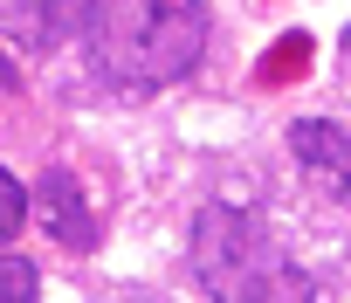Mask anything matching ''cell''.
<instances>
[{"label": "cell", "instance_id": "3", "mask_svg": "<svg viewBox=\"0 0 351 303\" xmlns=\"http://www.w3.org/2000/svg\"><path fill=\"white\" fill-rule=\"evenodd\" d=\"M83 8L90 0H0V35L28 56H49L69 35H83Z\"/></svg>", "mask_w": 351, "mask_h": 303}, {"label": "cell", "instance_id": "5", "mask_svg": "<svg viewBox=\"0 0 351 303\" xmlns=\"http://www.w3.org/2000/svg\"><path fill=\"white\" fill-rule=\"evenodd\" d=\"M289 152L317 173V180H330L337 193H351V138L337 131V124H324V117H303V124H289Z\"/></svg>", "mask_w": 351, "mask_h": 303}, {"label": "cell", "instance_id": "7", "mask_svg": "<svg viewBox=\"0 0 351 303\" xmlns=\"http://www.w3.org/2000/svg\"><path fill=\"white\" fill-rule=\"evenodd\" d=\"M21 228H28V193H21V180L8 166H0V248H8Z\"/></svg>", "mask_w": 351, "mask_h": 303}, {"label": "cell", "instance_id": "2", "mask_svg": "<svg viewBox=\"0 0 351 303\" xmlns=\"http://www.w3.org/2000/svg\"><path fill=\"white\" fill-rule=\"evenodd\" d=\"M193 276L214 303H317L310 269L248 214V207H200L193 221Z\"/></svg>", "mask_w": 351, "mask_h": 303}, {"label": "cell", "instance_id": "1", "mask_svg": "<svg viewBox=\"0 0 351 303\" xmlns=\"http://www.w3.org/2000/svg\"><path fill=\"white\" fill-rule=\"evenodd\" d=\"M90 69L117 90H165L207 56V0H90Z\"/></svg>", "mask_w": 351, "mask_h": 303}, {"label": "cell", "instance_id": "6", "mask_svg": "<svg viewBox=\"0 0 351 303\" xmlns=\"http://www.w3.org/2000/svg\"><path fill=\"white\" fill-rule=\"evenodd\" d=\"M42 296V276H35V262H21V255H0V303H35Z\"/></svg>", "mask_w": 351, "mask_h": 303}, {"label": "cell", "instance_id": "8", "mask_svg": "<svg viewBox=\"0 0 351 303\" xmlns=\"http://www.w3.org/2000/svg\"><path fill=\"white\" fill-rule=\"evenodd\" d=\"M131 303H158V296H131Z\"/></svg>", "mask_w": 351, "mask_h": 303}, {"label": "cell", "instance_id": "4", "mask_svg": "<svg viewBox=\"0 0 351 303\" xmlns=\"http://www.w3.org/2000/svg\"><path fill=\"white\" fill-rule=\"evenodd\" d=\"M42 207H49V234H56L62 248H76V255H90V248H97V214L83 207V193H76V173H69V166H49V173H42Z\"/></svg>", "mask_w": 351, "mask_h": 303}, {"label": "cell", "instance_id": "9", "mask_svg": "<svg viewBox=\"0 0 351 303\" xmlns=\"http://www.w3.org/2000/svg\"><path fill=\"white\" fill-rule=\"evenodd\" d=\"M344 42H351V35H344Z\"/></svg>", "mask_w": 351, "mask_h": 303}]
</instances>
